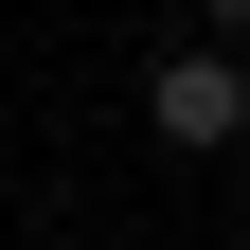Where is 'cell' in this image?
Wrapping results in <instances>:
<instances>
[{
    "mask_svg": "<svg viewBox=\"0 0 250 250\" xmlns=\"http://www.w3.org/2000/svg\"><path fill=\"white\" fill-rule=\"evenodd\" d=\"M143 125H161V143H179V161H214V143H232V125H250V54H161V72H143Z\"/></svg>",
    "mask_w": 250,
    "mask_h": 250,
    "instance_id": "obj_1",
    "label": "cell"
},
{
    "mask_svg": "<svg viewBox=\"0 0 250 250\" xmlns=\"http://www.w3.org/2000/svg\"><path fill=\"white\" fill-rule=\"evenodd\" d=\"M214 54H250V0H214Z\"/></svg>",
    "mask_w": 250,
    "mask_h": 250,
    "instance_id": "obj_2",
    "label": "cell"
}]
</instances>
